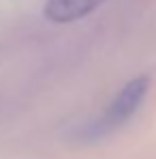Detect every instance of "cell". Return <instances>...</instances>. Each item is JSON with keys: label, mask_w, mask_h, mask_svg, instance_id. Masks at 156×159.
Instances as JSON below:
<instances>
[{"label": "cell", "mask_w": 156, "mask_h": 159, "mask_svg": "<svg viewBox=\"0 0 156 159\" xmlns=\"http://www.w3.org/2000/svg\"><path fill=\"white\" fill-rule=\"evenodd\" d=\"M105 0H47L45 17L53 24H71L96 11Z\"/></svg>", "instance_id": "cell-2"}, {"label": "cell", "mask_w": 156, "mask_h": 159, "mask_svg": "<svg viewBox=\"0 0 156 159\" xmlns=\"http://www.w3.org/2000/svg\"><path fill=\"white\" fill-rule=\"evenodd\" d=\"M148 88H150V78L148 75H139V78L130 80L126 86H122V90L107 106L103 116L96 123H92L90 135H103V133L124 125L130 116L137 112V107L141 106V101L145 99Z\"/></svg>", "instance_id": "cell-1"}]
</instances>
